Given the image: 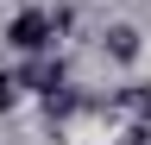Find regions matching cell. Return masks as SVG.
Masks as SVG:
<instances>
[{"label":"cell","mask_w":151,"mask_h":145,"mask_svg":"<svg viewBox=\"0 0 151 145\" xmlns=\"http://www.w3.org/2000/svg\"><path fill=\"white\" fill-rule=\"evenodd\" d=\"M57 32H63V19H57V13H38V6H25V13H13L6 19V44L13 50H44V44H57Z\"/></svg>","instance_id":"6da1fadb"},{"label":"cell","mask_w":151,"mask_h":145,"mask_svg":"<svg viewBox=\"0 0 151 145\" xmlns=\"http://www.w3.org/2000/svg\"><path fill=\"white\" fill-rule=\"evenodd\" d=\"M101 50H107L113 63H139V50H145L139 44V25H107L101 32Z\"/></svg>","instance_id":"7a4b0ae2"},{"label":"cell","mask_w":151,"mask_h":145,"mask_svg":"<svg viewBox=\"0 0 151 145\" xmlns=\"http://www.w3.org/2000/svg\"><path fill=\"white\" fill-rule=\"evenodd\" d=\"M19 82H25V88H38V95H50V88H63V63H44V57H38V63H25V69H19Z\"/></svg>","instance_id":"3957f363"},{"label":"cell","mask_w":151,"mask_h":145,"mask_svg":"<svg viewBox=\"0 0 151 145\" xmlns=\"http://www.w3.org/2000/svg\"><path fill=\"white\" fill-rule=\"evenodd\" d=\"M113 107H126V114H151V82H132V88H120V95H113Z\"/></svg>","instance_id":"277c9868"},{"label":"cell","mask_w":151,"mask_h":145,"mask_svg":"<svg viewBox=\"0 0 151 145\" xmlns=\"http://www.w3.org/2000/svg\"><path fill=\"white\" fill-rule=\"evenodd\" d=\"M19 88H25V82H19V76H6V69H0V114H13V101H19Z\"/></svg>","instance_id":"5b68a950"}]
</instances>
